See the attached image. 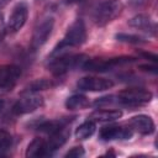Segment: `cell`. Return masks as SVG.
<instances>
[{"label": "cell", "mask_w": 158, "mask_h": 158, "mask_svg": "<svg viewBox=\"0 0 158 158\" xmlns=\"http://www.w3.org/2000/svg\"><path fill=\"white\" fill-rule=\"evenodd\" d=\"M123 4L120 0H95L90 9V17L93 22L99 26H106L121 15Z\"/></svg>", "instance_id": "cell-1"}, {"label": "cell", "mask_w": 158, "mask_h": 158, "mask_svg": "<svg viewBox=\"0 0 158 158\" xmlns=\"http://www.w3.org/2000/svg\"><path fill=\"white\" fill-rule=\"evenodd\" d=\"M88 56L85 54H70L67 52L60 53H51L47 68L56 77H60L69 70L83 68L84 63L88 60Z\"/></svg>", "instance_id": "cell-2"}, {"label": "cell", "mask_w": 158, "mask_h": 158, "mask_svg": "<svg viewBox=\"0 0 158 158\" xmlns=\"http://www.w3.org/2000/svg\"><path fill=\"white\" fill-rule=\"evenodd\" d=\"M86 41V27L81 19H77L74 22L69 25L65 31L63 40L57 44L52 53L64 52L69 47H78L81 46Z\"/></svg>", "instance_id": "cell-3"}, {"label": "cell", "mask_w": 158, "mask_h": 158, "mask_svg": "<svg viewBox=\"0 0 158 158\" xmlns=\"http://www.w3.org/2000/svg\"><path fill=\"white\" fill-rule=\"evenodd\" d=\"M136 58L133 57H114V58H88V60L84 63L83 69L90 70V72H107L116 67H122L126 64H130L135 62Z\"/></svg>", "instance_id": "cell-4"}, {"label": "cell", "mask_w": 158, "mask_h": 158, "mask_svg": "<svg viewBox=\"0 0 158 158\" xmlns=\"http://www.w3.org/2000/svg\"><path fill=\"white\" fill-rule=\"evenodd\" d=\"M116 100L125 106H141L152 100V93L143 88H128L121 90L116 95Z\"/></svg>", "instance_id": "cell-5"}, {"label": "cell", "mask_w": 158, "mask_h": 158, "mask_svg": "<svg viewBox=\"0 0 158 158\" xmlns=\"http://www.w3.org/2000/svg\"><path fill=\"white\" fill-rule=\"evenodd\" d=\"M53 26H54V19L52 16L43 17L41 21H38V23L33 28V33L31 38V48L33 51L41 48L48 41L52 33Z\"/></svg>", "instance_id": "cell-6"}, {"label": "cell", "mask_w": 158, "mask_h": 158, "mask_svg": "<svg viewBox=\"0 0 158 158\" xmlns=\"http://www.w3.org/2000/svg\"><path fill=\"white\" fill-rule=\"evenodd\" d=\"M22 94L23 96L19 99L12 106V112L15 115L30 114L43 106L44 100L37 93H22Z\"/></svg>", "instance_id": "cell-7"}, {"label": "cell", "mask_w": 158, "mask_h": 158, "mask_svg": "<svg viewBox=\"0 0 158 158\" xmlns=\"http://www.w3.org/2000/svg\"><path fill=\"white\" fill-rule=\"evenodd\" d=\"M27 17H28V5L25 1H20L12 9V12L9 17V21L6 25L7 32H10V33L19 32L26 23Z\"/></svg>", "instance_id": "cell-8"}, {"label": "cell", "mask_w": 158, "mask_h": 158, "mask_svg": "<svg viewBox=\"0 0 158 158\" xmlns=\"http://www.w3.org/2000/svg\"><path fill=\"white\" fill-rule=\"evenodd\" d=\"M21 77V69L14 64L0 65V93L10 91Z\"/></svg>", "instance_id": "cell-9"}, {"label": "cell", "mask_w": 158, "mask_h": 158, "mask_svg": "<svg viewBox=\"0 0 158 158\" xmlns=\"http://www.w3.org/2000/svg\"><path fill=\"white\" fill-rule=\"evenodd\" d=\"M114 86L111 79L100 77H84L77 81V88L81 91H105Z\"/></svg>", "instance_id": "cell-10"}, {"label": "cell", "mask_w": 158, "mask_h": 158, "mask_svg": "<svg viewBox=\"0 0 158 158\" xmlns=\"http://www.w3.org/2000/svg\"><path fill=\"white\" fill-rule=\"evenodd\" d=\"M133 132L128 126L122 125H110L105 126L99 132V138L102 141H114V139H130Z\"/></svg>", "instance_id": "cell-11"}, {"label": "cell", "mask_w": 158, "mask_h": 158, "mask_svg": "<svg viewBox=\"0 0 158 158\" xmlns=\"http://www.w3.org/2000/svg\"><path fill=\"white\" fill-rule=\"evenodd\" d=\"M127 126L132 130V132H137L143 136L152 135L156 128L152 117L148 115H137V116L131 117Z\"/></svg>", "instance_id": "cell-12"}, {"label": "cell", "mask_w": 158, "mask_h": 158, "mask_svg": "<svg viewBox=\"0 0 158 158\" xmlns=\"http://www.w3.org/2000/svg\"><path fill=\"white\" fill-rule=\"evenodd\" d=\"M128 25L131 27H135V28H138L143 32H147L149 35H156V31H157V25L156 22L148 16V15H144V14H138L136 16H133L132 19L128 20Z\"/></svg>", "instance_id": "cell-13"}, {"label": "cell", "mask_w": 158, "mask_h": 158, "mask_svg": "<svg viewBox=\"0 0 158 158\" xmlns=\"http://www.w3.org/2000/svg\"><path fill=\"white\" fill-rule=\"evenodd\" d=\"M122 117V111L121 110H109V109H101L95 110L89 115V120L94 122H110L115 121Z\"/></svg>", "instance_id": "cell-14"}, {"label": "cell", "mask_w": 158, "mask_h": 158, "mask_svg": "<svg viewBox=\"0 0 158 158\" xmlns=\"http://www.w3.org/2000/svg\"><path fill=\"white\" fill-rule=\"evenodd\" d=\"M48 154V148H47V142L43 138H35L33 141H31L27 146L26 149V157H33V158H38V157H47Z\"/></svg>", "instance_id": "cell-15"}, {"label": "cell", "mask_w": 158, "mask_h": 158, "mask_svg": "<svg viewBox=\"0 0 158 158\" xmlns=\"http://www.w3.org/2000/svg\"><path fill=\"white\" fill-rule=\"evenodd\" d=\"M70 120H64V118H59V120H49V121H42L41 123H38L36 126V130L40 132H44L48 135H52L64 127H67L68 122Z\"/></svg>", "instance_id": "cell-16"}, {"label": "cell", "mask_w": 158, "mask_h": 158, "mask_svg": "<svg viewBox=\"0 0 158 158\" xmlns=\"http://www.w3.org/2000/svg\"><path fill=\"white\" fill-rule=\"evenodd\" d=\"M89 105V99L81 94H74L65 100V107L68 110H83Z\"/></svg>", "instance_id": "cell-17"}, {"label": "cell", "mask_w": 158, "mask_h": 158, "mask_svg": "<svg viewBox=\"0 0 158 158\" xmlns=\"http://www.w3.org/2000/svg\"><path fill=\"white\" fill-rule=\"evenodd\" d=\"M95 122L91 120H88L85 122H83L81 125H79L75 130V137L78 139H88L89 137H91L95 132Z\"/></svg>", "instance_id": "cell-18"}, {"label": "cell", "mask_w": 158, "mask_h": 158, "mask_svg": "<svg viewBox=\"0 0 158 158\" xmlns=\"http://www.w3.org/2000/svg\"><path fill=\"white\" fill-rule=\"evenodd\" d=\"M54 85H56V83L52 79H37V80L32 81L23 90V93H38L40 90H46V89H49Z\"/></svg>", "instance_id": "cell-19"}, {"label": "cell", "mask_w": 158, "mask_h": 158, "mask_svg": "<svg viewBox=\"0 0 158 158\" xmlns=\"http://www.w3.org/2000/svg\"><path fill=\"white\" fill-rule=\"evenodd\" d=\"M12 146V136L6 130H0V157L5 156Z\"/></svg>", "instance_id": "cell-20"}, {"label": "cell", "mask_w": 158, "mask_h": 158, "mask_svg": "<svg viewBox=\"0 0 158 158\" xmlns=\"http://www.w3.org/2000/svg\"><path fill=\"white\" fill-rule=\"evenodd\" d=\"M115 38H116L117 41H120V42H125V43H135V44L147 42L143 37L137 36V35H132V33H116Z\"/></svg>", "instance_id": "cell-21"}, {"label": "cell", "mask_w": 158, "mask_h": 158, "mask_svg": "<svg viewBox=\"0 0 158 158\" xmlns=\"http://www.w3.org/2000/svg\"><path fill=\"white\" fill-rule=\"evenodd\" d=\"M116 96L114 95H110V96H102V98H99L98 100L94 101V106H99V107H104V106H107V105H111L114 102H117V100L115 99Z\"/></svg>", "instance_id": "cell-22"}, {"label": "cell", "mask_w": 158, "mask_h": 158, "mask_svg": "<svg viewBox=\"0 0 158 158\" xmlns=\"http://www.w3.org/2000/svg\"><path fill=\"white\" fill-rule=\"evenodd\" d=\"M84 154H85L84 148L79 146V147H73L70 151H68L65 153V157H68V158H79V157H83Z\"/></svg>", "instance_id": "cell-23"}, {"label": "cell", "mask_w": 158, "mask_h": 158, "mask_svg": "<svg viewBox=\"0 0 158 158\" xmlns=\"http://www.w3.org/2000/svg\"><path fill=\"white\" fill-rule=\"evenodd\" d=\"M6 32H7V30H6V23H5V20H4V15L0 12V42L4 40Z\"/></svg>", "instance_id": "cell-24"}, {"label": "cell", "mask_w": 158, "mask_h": 158, "mask_svg": "<svg viewBox=\"0 0 158 158\" xmlns=\"http://www.w3.org/2000/svg\"><path fill=\"white\" fill-rule=\"evenodd\" d=\"M139 69L143 70V72H149L152 74H157V67L156 65H147V64H143V65H139Z\"/></svg>", "instance_id": "cell-25"}, {"label": "cell", "mask_w": 158, "mask_h": 158, "mask_svg": "<svg viewBox=\"0 0 158 158\" xmlns=\"http://www.w3.org/2000/svg\"><path fill=\"white\" fill-rule=\"evenodd\" d=\"M141 54H142L143 57H146V58H148V59L153 60V62H156V60H157V56H156V54H152V53H147V52H142Z\"/></svg>", "instance_id": "cell-26"}, {"label": "cell", "mask_w": 158, "mask_h": 158, "mask_svg": "<svg viewBox=\"0 0 158 158\" xmlns=\"http://www.w3.org/2000/svg\"><path fill=\"white\" fill-rule=\"evenodd\" d=\"M85 0H63V2L64 4H67V5H75V4H81V2H84Z\"/></svg>", "instance_id": "cell-27"}, {"label": "cell", "mask_w": 158, "mask_h": 158, "mask_svg": "<svg viewBox=\"0 0 158 158\" xmlns=\"http://www.w3.org/2000/svg\"><path fill=\"white\" fill-rule=\"evenodd\" d=\"M11 0H0V9H2L5 5H7Z\"/></svg>", "instance_id": "cell-28"}, {"label": "cell", "mask_w": 158, "mask_h": 158, "mask_svg": "<svg viewBox=\"0 0 158 158\" xmlns=\"http://www.w3.org/2000/svg\"><path fill=\"white\" fill-rule=\"evenodd\" d=\"M4 105H5L4 99H0V112H1V110H2V107H4Z\"/></svg>", "instance_id": "cell-29"}]
</instances>
